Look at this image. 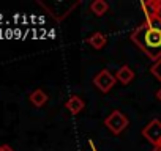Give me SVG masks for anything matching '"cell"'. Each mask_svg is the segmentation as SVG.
<instances>
[{
  "label": "cell",
  "mask_w": 161,
  "mask_h": 151,
  "mask_svg": "<svg viewBox=\"0 0 161 151\" xmlns=\"http://www.w3.org/2000/svg\"><path fill=\"white\" fill-rule=\"evenodd\" d=\"M130 39L150 60L156 61L158 58H161V19L155 18L144 21L131 32Z\"/></svg>",
  "instance_id": "6da1fadb"
},
{
  "label": "cell",
  "mask_w": 161,
  "mask_h": 151,
  "mask_svg": "<svg viewBox=\"0 0 161 151\" xmlns=\"http://www.w3.org/2000/svg\"><path fill=\"white\" fill-rule=\"evenodd\" d=\"M104 126L108 128V131H109L111 134L120 135V134L130 126V120H128V117H126L122 110L115 109V110H112V112L104 118Z\"/></svg>",
  "instance_id": "7a4b0ae2"
},
{
  "label": "cell",
  "mask_w": 161,
  "mask_h": 151,
  "mask_svg": "<svg viewBox=\"0 0 161 151\" xmlns=\"http://www.w3.org/2000/svg\"><path fill=\"white\" fill-rule=\"evenodd\" d=\"M117 79H115V76L109 71V69H101L95 77H93V85L98 91L101 93H109L114 85H115Z\"/></svg>",
  "instance_id": "3957f363"
},
{
  "label": "cell",
  "mask_w": 161,
  "mask_h": 151,
  "mask_svg": "<svg viewBox=\"0 0 161 151\" xmlns=\"http://www.w3.org/2000/svg\"><path fill=\"white\" fill-rule=\"evenodd\" d=\"M142 137L147 142H150L153 145V148L161 145V121L158 118H155L150 123H147L142 129Z\"/></svg>",
  "instance_id": "277c9868"
},
{
  "label": "cell",
  "mask_w": 161,
  "mask_h": 151,
  "mask_svg": "<svg viewBox=\"0 0 161 151\" xmlns=\"http://www.w3.org/2000/svg\"><path fill=\"white\" fill-rule=\"evenodd\" d=\"M115 79H117V82H120L122 85H128V84H131L133 81H134V71L131 69V66H128V65H123V66H120L117 71H115Z\"/></svg>",
  "instance_id": "5b68a950"
},
{
  "label": "cell",
  "mask_w": 161,
  "mask_h": 151,
  "mask_svg": "<svg viewBox=\"0 0 161 151\" xmlns=\"http://www.w3.org/2000/svg\"><path fill=\"white\" fill-rule=\"evenodd\" d=\"M65 107H66V110H68L69 113H73V115H79L80 112L84 110L86 102H84V99L80 98V96L73 95V96H69L68 101L65 102Z\"/></svg>",
  "instance_id": "8992f818"
},
{
  "label": "cell",
  "mask_w": 161,
  "mask_h": 151,
  "mask_svg": "<svg viewBox=\"0 0 161 151\" xmlns=\"http://www.w3.org/2000/svg\"><path fill=\"white\" fill-rule=\"evenodd\" d=\"M86 41H87V44H89V46H92L95 50H101V49L106 46L108 38H106V35H104V33H101V32H95V33H92Z\"/></svg>",
  "instance_id": "52a82bcc"
},
{
  "label": "cell",
  "mask_w": 161,
  "mask_h": 151,
  "mask_svg": "<svg viewBox=\"0 0 161 151\" xmlns=\"http://www.w3.org/2000/svg\"><path fill=\"white\" fill-rule=\"evenodd\" d=\"M29 101L32 102V106L40 109V107H43L47 102V93L44 90H41V88H36V90H33L29 95Z\"/></svg>",
  "instance_id": "ba28073f"
},
{
  "label": "cell",
  "mask_w": 161,
  "mask_h": 151,
  "mask_svg": "<svg viewBox=\"0 0 161 151\" xmlns=\"http://www.w3.org/2000/svg\"><path fill=\"white\" fill-rule=\"evenodd\" d=\"M108 10H109V3L106 2V0H93V2L90 3V11L98 18L104 16L108 13Z\"/></svg>",
  "instance_id": "9c48e42d"
},
{
  "label": "cell",
  "mask_w": 161,
  "mask_h": 151,
  "mask_svg": "<svg viewBox=\"0 0 161 151\" xmlns=\"http://www.w3.org/2000/svg\"><path fill=\"white\" fill-rule=\"evenodd\" d=\"M141 8L145 14V21L155 19L156 18V8H155V0H142Z\"/></svg>",
  "instance_id": "30bf717a"
},
{
  "label": "cell",
  "mask_w": 161,
  "mask_h": 151,
  "mask_svg": "<svg viewBox=\"0 0 161 151\" xmlns=\"http://www.w3.org/2000/svg\"><path fill=\"white\" fill-rule=\"evenodd\" d=\"M150 72L155 76V77L161 82V58H158L152 66H150Z\"/></svg>",
  "instance_id": "8fae6325"
},
{
  "label": "cell",
  "mask_w": 161,
  "mask_h": 151,
  "mask_svg": "<svg viewBox=\"0 0 161 151\" xmlns=\"http://www.w3.org/2000/svg\"><path fill=\"white\" fill-rule=\"evenodd\" d=\"M0 151H14L10 145H0Z\"/></svg>",
  "instance_id": "7c38bea8"
},
{
  "label": "cell",
  "mask_w": 161,
  "mask_h": 151,
  "mask_svg": "<svg viewBox=\"0 0 161 151\" xmlns=\"http://www.w3.org/2000/svg\"><path fill=\"white\" fill-rule=\"evenodd\" d=\"M155 96H156V99H158V101L161 102V88H158V90H156V93H155Z\"/></svg>",
  "instance_id": "4fadbf2b"
},
{
  "label": "cell",
  "mask_w": 161,
  "mask_h": 151,
  "mask_svg": "<svg viewBox=\"0 0 161 151\" xmlns=\"http://www.w3.org/2000/svg\"><path fill=\"white\" fill-rule=\"evenodd\" d=\"M87 143H89V146L92 148V151H97V148H95V145H93V142H92V140H89Z\"/></svg>",
  "instance_id": "5bb4252c"
},
{
  "label": "cell",
  "mask_w": 161,
  "mask_h": 151,
  "mask_svg": "<svg viewBox=\"0 0 161 151\" xmlns=\"http://www.w3.org/2000/svg\"><path fill=\"white\" fill-rule=\"evenodd\" d=\"M153 151H161V145H158V146H155V148H153Z\"/></svg>",
  "instance_id": "9a60e30c"
}]
</instances>
